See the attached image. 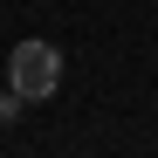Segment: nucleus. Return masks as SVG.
<instances>
[{
  "instance_id": "obj_1",
  "label": "nucleus",
  "mask_w": 158,
  "mask_h": 158,
  "mask_svg": "<svg viewBox=\"0 0 158 158\" xmlns=\"http://www.w3.org/2000/svg\"><path fill=\"white\" fill-rule=\"evenodd\" d=\"M62 83V48L55 41H14V55H7V89H21L28 103L41 96H55Z\"/></svg>"
}]
</instances>
